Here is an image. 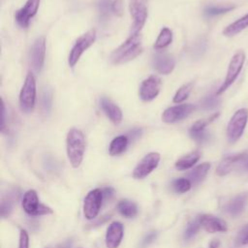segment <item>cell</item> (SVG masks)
I'll return each instance as SVG.
<instances>
[{
  "label": "cell",
  "instance_id": "obj_43",
  "mask_svg": "<svg viewBox=\"0 0 248 248\" xmlns=\"http://www.w3.org/2000/svg\"><path fill=\"white\" fill-rule=\"evenodd\" d=\"M219 246H220V241L218 239H212L209 242L208 248H219Z\"/></svg>",
  "mask_w": 248,
  "mask_h": 248
},
{
  "label": "cell",
  "instance_id": "obj_22",
  "mask_svg": "<svg viewBox=\"0 0 248 248\" xmlns=\"http://www.w3.org/2000/svg\"><path fill=\"white\" fill-rule=\"evenodd\" d=\"M209 169H210L209 163H207V162L202 163V164L195 167L190 172H188L187 178L191 181L192 184L197 185L205 178V176L208 173Z\"/></svg>",
  "mask_w": 248,
  "mask_h": 248
},
{
  "label": "cell",
  "instance_id": "obj_35",
  "mask_svg": "<svg viewBox=\"0 0 248 248\" xmlns=\"http://www.w3.org/2000/svg\"><path fill=\"white\" fill-rule=\"evenodd\" d=\"M189 134H190V137L197 142L199 143H205V142H208L210 140V134L207 133L206 131L202 130V131H197V132H190L189 131Z\"/></svg>",
  "mask_w": 248,
  "mask_h": 248
},
{
  "label": "cell",
  "instance_id": "obj_23",
  "mask_svg": "<svg viewBox=\"0 0 248 248\" xmlns=\"http://www.w3.org/2000/svg\"><path fill=\"white\" fill-rule=\"evenodd\" d=\"M247 27H248V14L236 19L232 23L229 24L227 27H225V29L223 30V34L227 37H232L240 33L241 31H243Z\"/></svg>",
  "mask_w": 248,
  "mask_h": 248
},
{
  "label": "cell",
  "instance_id": "obj_39",
  "mask_svg": "<svg viewBox=\"0 0 248 248\" xmlns=\"http://www.w3.org/2000/svg\"><path fill=\"white\" fill-rule=\"evenodd\" d=\"M248 236V224L245 225L237 233L236 237H235V244L236 245H240L242 244L243 240Z\"/></svg>",
  "mask_w": 248,
  "mask_h": 248
},
{
  "label": "cell",
  "instance_id": "obj_44",
  "mask_svg": "<svg viewBox=\"0 0 248 248\" xmlns=\"http://www.w3.org/2000/svg\"><path fill=\"white\" fill-rule=\"evenodd\" d=\"M58 248H71V242L67 241V242L63 243L61 246H59Z\"/></svg>",
  "mask_w": 248,
  "mask_h": 248
},
{
  "label": "cell",
  "instance_id": "obj_20",
  "mask_svg": "<svg viewBox=\"0 0 248 248\" xmlns=\"http://www.w3.org/2000/svg\"><path fill=\"white\" fill-rule=\"evenodd\" d=\"M101 108L106 113V115L114 124H119L122 121V111L114 103L109 99L103 97L101 99Z\"/></svg>",
  "mask_w": 248,
  "mask_h": 248
},
{
  "label": "cell",
  "instance_id": "obj_19",
  "mask_svg": "<svg viewBox=\"0 0 248 248\" xmlns=\"http://www.w3.org/2000/svg\"><path fill=\"white\" fill-rule=\"evenodd\" d=\"M247 203H248V194L241 193L239 195H236L227 202L225 206V211L232 217H236L243 212Z\"/></svg>",
  "mask_w": 248,
  "mask_h": 248
},
{
  "label": "cell",
  "instance_id": "obj_1",
  "mask_svg": "<svg viewBox=\"0 0 248 248\" xmlns=\"http://www.w3.org/2000/svg\"><path fill=\"white\" fill-rule=\"evenodd\" d=\"M141 51V36L140 34H133L111 52L109 59L111 63L119 65L133 60Z\"/></svg>",
  "mask_w": 248,
  "mask_h": 248
},
{
  "label": "cell",
  "instance_id": "obj_42",
  "mask_svg": "<svg viewBox=\"0 0 248 248\" xmlns=\"http://www.w3.org/2000/svg\"><path fill=\"white\" fill-rule=\"evenodd\" d=\"M113 193H114V190L113 188L111 187H107L105 189H103V194H104V198H110L113 196Z\"/></svg>",
  "mask_w": 248,
  "mask_h": 248
},
{
  "label": "cell",
  "instance_id": "obj_38",
  "mask_svg": "<svg viewBox=\"0 0 248 248\" xmlns=\"http://www.w3.org/2000/svg\"><path fill=\"white\" fill-rule=\"evenodd\" d=\"M111 11L117 16H121L123 14V2L122 0H113L111 5Z\"/></svg>",
  "mask_w": 248,
  "mask_h": 248
},
{
  "label": "cell",
  "instance_id": "obj_12",
  "mask_svg": "<svg viewBox=\"0 0 248 248\" xmlns=\"http://www.w3.org/2000/svg\"><path fill=\"white\" fill-rule=\"evenodd\" d=\"M196 107L191 104H183L166 108L162 114V120L166 123H175L189 116Z\"/></svg>",
  "mask_w": 248,
  "mask_h": 248
},
{
  "label": "cell",
  "instance_id": "obj_26",
  "mask_svg": "<svg viewBox=\"0 0 248 248\" xmlns=\"http://www.w3.org/2000/svg\"><path fill=\"white\" fill-rule=\"evenodd\" d=\"M52 107V90L45 87L41 93V110L44 115H48Z\"/></svg>",
  "mask_w": 248,
  "mask_h": 248
},
{
  "label": "cell",
  "instance_id": "obj_17",
  "mask_svg": "<svg viewBox=\"0 0 248 248\" xmlns=\"http://www.w3.org/2000/svg\"><path fill=\"white\" fill-rule=\"evenodd\" d=\"M124 235V227L120 222H112L108 225L106 232V247L118 248Z\"/></svg>",
  "mask_w": 248,
  "mask_h": 248
},
{
  "label": "cell",
  "instance_id": "obj_11",
  "mask_svg": "<svg viewBox=\"0 0 248 248\" xmlns=\"http://www.w3.org/2000/svg\"><path fill=\"white\" fill-rule=\"evenodd\" d=\"M161 156L157 152L146 154L135 167L132 176L135 179H143L150 174L159 165Z\"/></svg>",
  "mask_w": 248,
  "mask_h": 248
},
{
  "label": "cell",
  "instance_id": "obj_25",
  "mask_svg": "<svg viewBox=\"0 0 248 248\" xmlns=\"http://www.w3.org/2000/svg\"><path fill=\"white\" fill-rule=\"evenodd\" d=\"M128 143H129V139L127 136L115 137L109 144V148H108L109 155L117 156L123 153L126 150Z\"/></svg>",
  "mask_w": 248,
  "mask_h": 248
},
{
  "label": "cell",
  "instance_id": "obj_34",
  "mask_svg": "<svg viewBox=\"0 0 248 248\" xmlns=\"http://www.w3.org/2000/svg\"><path fill=\"white\" fill-rule=\"evenodd\" d=\"M217 96V94H209L205 96L201 103L202 108L205 110H210L216 108L220 104V99Z\"/></svg>",
  "mask_w": 248,
  "mask_h": 248
},
{
  "label": "cell",
  "instance_id": "obj_31",
  "mask_svg": "<svg viewBox=\"0 0 248 248\" xmlns=\"http://www.w3.org/2000/svg\"><path fill=\"white\" fill-rule=\"evenodd\" d=\"M193 85H194L193 82H189V83H186V84L182 85L176 91V93H175V95L173 97V100H172L173 103H181L184 100H186L188 98V96L190 95L191 91H192Z\"/></svg>",
  "mask_w": 248,
  "mask_h": 248
},
{
  "label": "cell",
  "instance_id": "obj_30",
  "mask_svg": "<svg viewBox=\"0 0 248 248\" xmlns=\"http://www.w3.org/2000/svg\"><path fill=\"white\" fill-rule=\"evenodd\" d=\"M201 223H200V219L199 217L193 219L192 221H190L185 229V232H184V239L185 240H190L192 239L199 232V230L201 229Z\"/></svg>",
  "mask_w": 248,
  "mask_h": 248
},
{
  "label": "cell",
  "instance_id": "obj_13",
  "mask_svg": "<svg viewBox=\"0 0 248 248\" xmlns=\"http://www.w3.org/2000/svg\"><path fill=\"white\" fill-rule=\"evenodd\" d=\"M46 41L44 37H39L30 49V65L36 73L41 72L45 63Z\"/></svg>",
  "mask_w": 248,
  "mask_h": 248
},
{
  "label": "cell",
  "instance_id": "obj_15",
  "mask_svg": "<svg viewBox=\"0 0 248 248\" xmlns=\"http://www.w3.org/2000/svg\"><path fill=\"white\" fill-rule=\"evenodd\" d=\"M40 5V0H27L25 5L16 11L15 18L16 23L22 27L26 28L29 25L30 19L36 15Z\"/></svg>",
  "mask_w": 248,
  "mask_h": 248
},
{
  "label": "cell",
  "instance_id": "obj_7",
  "mask_svg": "<svg viewBox=\"0 0 248 248\" xmlns=\"http://www.w3.org/2000/svg\"><path fill=\"white\" fill-rule=\"evenodd\" d=\"M95 40H96V30L90 29L76 41L68 58V63L70 67H74L78 63L82 53L94 44Z\"/></svg>",
  "mask_w": 248,
  "mask_h": 248
},
{
  "label": "cell",
  "instance_id": "obj_36",
  "mask_svg": "<svg viewBox=\"0 0 248 248\" xmlns=\"http://www.w3.org/2000/svg\"><path fill=\"white\" fill-rule=\"evenodd\" d=\"M13 210V202L9 199H3L1 202V216L8 217Z\"/></svg>",
  "mask_w": 248,
  "mask_h": 248
},
{
  "label": "cell",
  "instance_id": "obj_6",
  "mask_svg": "<svg viewBox=\"0 0 248 248\" xmlns=\"http://www.w3.org/2000/svg\"><path fill=\"white\" fill-rule=\"evenodd\" d=\"M244 62H245V52L243 50L236 51L233 54V56L232 57L231 61H230L224 82L222 83V85L216 91L217 95L222 94L224 91H226L234 82V80L236 79L240 71L242 70Z\"/></svg>",
  "mask_w": 248,
  "mask_h": 248
},
{
  "label": "cell",
  "instance_id": "obj_41",
  "mask_svg": "<svg viewBox=\"0 0 248 248\" xmlns=\"http://www.w3.org/2000/svg\"><path fill=\"white\" fill-rule=\"evenodd\" d=\"M156 235H157V233H156L155 232H149V233L145 236V238L143 239V241H142L143 245L149 244V243H151L153 240H155Z\"/></svg>",
  "mask_w": 248,
  "mask_h": 248
},
{
  "label": "cell",
  "instance_id": "obj_28",
  "mask_svg": "<svg viewBox=\"0 0 248 248\" xmlns=\"http://www.w3.org/2000/svg\"><path fill=\"white\" fill-rule=\"evenodd\" d=\"M234 9L233 5H209L207 7L204 8L203 14L204 16L211 17V16H219V15H223L226 14L232 10Z\"/></svg>",
  "mask_w": 248,
  "mask_h": 248
},
{
  "label": "cell",
  "instance_id": "obj_24",
  "mask_svg": "<svg viewBox=\"0 0 248 248\" xmlns=\"http://www.w3.org/2000/svg\"><path fill=\"white\" fill-rule=\"evenodd\" d=\"M118 212L125 218H133L138 214L137 204L130 200H121L117 203Z\"/></svg>",
  "mask_w": 248,
  "mask_h": 248
},
{
  "label": "cell",
  "instance_id": "obj_45",
  "mask_svg": "<svg viewBox=\"0 0 248 248\" xmlns=\"http://www.w3.org/2000/svg\"><path fill=\"white\" fill-rule=\"evenodd\" d=\"M242 244H243V245H247V244H248V236H247V237H246V238L243 240Z\"/></svg>",
  "mask_w": 248,
  "mask_h": 248
},
{
  "label": "cell",
  "instance_id": "obj_14",
  "mask_svg": "<svg viewBox=\"0 0 248 248\" xmlns=\"http://www.w3.org/2000/svg\"><path fill=\"white\" fill-rule=\"evenodd\" d=\"M161 87V79L156 76H150L149 78H145L140 87V97L142 101L149 102L155 99Z\"/></svg>",
  "mask_w": 248,
  "mask_h": 248
},
{
  "label": "cell",
  "instance_id": "obj_16",
  "mask_svg": "<svg viewBox=\"0 0 248 248\" xmlns=\"http://www.w3.org/2000/svg\"><path fill=\"white\" fill-rule=\"evenodd\" d=\"M199 219L202 228L209 233L225 232L228 231L227 223L217 216L212 214H202L199 216Z\"/></svg>",
  "mask_w": 248,
  "mask_h": 248
},
{
  "label": "cell",
  "instance_id": "obj_2",
  "mask_svg": "<svg viewBox=\"0 0 248 248\" xmlns=\"http://www.w3.org/2000/svg\"><path fill=\"white\" fill-rule=\"evenodd\" d=\"M67 156L71 166L78 169L82 160L85 151V138L83 133L77 128H72L66 138Z\"/></svg>",
  "mask_w": 248,
  "mask_h": 248
},
{
  "label": "cell",
  "instance_id": "obj_40",
  "mask_svg": "<svg viewBox=\"0 0 248 248\" xmlns=\"http://www.w3.org/2000/svg\"><path fill=\"white\" fill-rule=\"evenodd\" d=\"M140 135H141V129H140V128H134V129H132V130L129 132V134H128L127 137H128L129 140H134L140 138Z\"/></svg>",
  "mask_w": 248,
  "mask_h": 248
},
{
  "label": "cell",
  "instance_id": "obj_10",
  "mask_svg": "<svg viewBox=\"0 0 248 248\" xmlns=\"http://www.w3.org/2000/svg\"><path fill=\"white\" fill-rule=\"evenodd\" d=\"M130 13L133 17V24L131 26V35L139 34L143 27L147 17V7L145 0H131Z\"/></svg>",
  "mask_w": 248,
  "mask_h": 248
},
{
  "label": "cell",
  "instance_id": "obj_32",
  "mask_svg": "<svg viewBox=\"0 0 248 248\" xmlns=\"http://www.w3.org/2000/svg\"><path fill=\"white\" fill-rule=\"evenodd\" d=\"M219 112H215V113H213V114H211L210 116H208V117H206V118H203V119H200V120H198V121H196L193 125H192V127L190 128V132H197V131H202V130H204V128L208 125V124H210L211 122H213L218 116H219Z\"/></svg>",
  "mask_w": 248,
  "mask_h": 248
},
{
  "label": "cell",
  "instance_id": "obj_27",
  "mask_svg": "<svg viewBox=\"0 0 248 248\" xmlns=\"http://www.w3.org/2000/svg\"><path fill=\"white\" fill-rule=\"evenodd\" d=\"M171 41H172V32H171V30L168 27H164L161 30V32H160V34H159V36H158V38H157V40L154 44V47L156 49L164 48V47L168 46L171 43Z\"/></svg>",
  "mask_w": 248,
  "mask_h": 248
},
{
  "label": "cell",
  "instance_id": "obj_3",
  "mask_svg": "<svg viewBox=\"0 0 248 248\" xmlns=\"http://www.w3.org/2000/svg\"><path fill=\"white\" fill-rule=\"evenodd\" d=\"M248 121V109L239 108L231 117L227 126V138L230 143H234L242 136Z\"/></svg>",
  "mask_w": 248,
  "mask_h": 248
},
{
  "label": "cell",
  "instance_id": "obj_21",
  "mask_svg": "<svg viewBox=\"0 0 248 248\" xmlns=\"http://www.w3.org/2000/svg\"><path fill=\"white\" fill-rule=\"evenodd\" d=\"M201 152L199 150L192 151L182 157H180L174 164L178 170H185L194 167V165L200 160Z\"/></svg>",
  "mask_w": 248,
  "mask_h": 248
},
{
  "label": "cell",
  "instance_id": "obj_33",
  "mask_svg": "<svg viewBox=\"0 0 248 248\" xmlns=\"http://www.w3.org/2000/svg\"><path fill=\"white\" fill-rule=\"evenodd\" d=\"M112 1L113 0H100L98 4V11L100 14V18L102 20H107L109 17L110 13H112L111 11Z\"/></svg>",
  "mask_w": 248,
  "mask_h": 248
},
{
  "label": "cell",
  "instance_id": "obj_29",
  "mask_svg": "<svg viewBox=\"0 0 248 248\" xmlns=\"http://www.w3.org/2000/svg\"><path fill=\"white\" fill-rule=\"evenodd\" d=\"M192 187L191 181L186 177H179L171 182L172 190L177 194H184L188 192Z\"/></svg>",
  "mask_w": 248,
  "mask_h": 248
},
{
  "label": "cell",
  "instance_id": "obj_5",
  "mask_svg": "<svg viewBox=\"0 0 248 248\" xmlns=\"http://www.w3.org/2000/svg\"><path fill=\"white\" fill-rule=\"evenodd\" d=\"M21 206L25 213L30 216H43L52 214L53 211L50 207L39 202L38 194L35 190H28L22 198Z\"/></svg>",
  "mask_w": 248,
  "mask_h": 248
},
{
  "label": "cell",
  "instance_id": "obj_9",
  "mask_svg": "<svg viewBox=\"0 0 248 248\" xmlns=\"http://www.w3.org/2000/svg\"><path fill=\"white\" fill-rule=\"evenodd\" d=\"M236 167L248 170V153L242 152L224 157L216 168V174L219 176L227 175Z\"/></svg>",
  "mask_w": 248,
  "mask_h": 248
},
{
  "label": "cell",
  "instance_id": "obj_4",
  "mask_svg": "<svg viewBox=\"0 0 248 248\" xmlns=\"http://www.w3.org/2000/svg\"><path fill=\"white\" fill-rule=\"evenodd\" d=\"M36 101V81L33 74L28 73L19 93L20 109L29 113L33 110Z\"/></svg>",
  "mask_w": 248,
  "mask_h": 248
},
{
  "label": "cell",
  "instance_id": "obj_18",
  "mask_svg": "<svg viewBox=\"0 0 248 248\" xmlns=\"http://www.w3.org/2000/svg\"><path fill=\"white\" fill-rule=\"evenodd\" d=\"M174 66L175 61L173 57L166 52H157L153 56V67L162 75L170 74L174 69Z\"/></svg>",
  "mask_w": 248,
  "mask_h": 248
},
{
  "label": "cell",
  "instance_id": "obj_37",
  "mask_svg": "<svg viewBox=\"0 0 248 248\" xmlns=\"http://www.w3.org/2000/svg\"><path fill=\"white\" fill-rule=\"evenodd\" d=\"M18 248H29V235L25 230H20Z\"/></svg>",
  "mask_w": 248,
  "mask_h": 248
},
{
  "label": "cell",
  "instance_id": "obj_8",
  "mask_svg": "<svg viewBox=\"0 0 248 248\" xmlns=\"http://www.w3.org/2000/svg\"><path fill=\"white\" fill-rule=\"evenodd\" d=\"M103 200V190L99 188H95L87 193L83 201V215L87 220H93L98 216Z\"/></svg>",
  "mask_w": 248,
  "mask_h": 248
}]
</instances>
